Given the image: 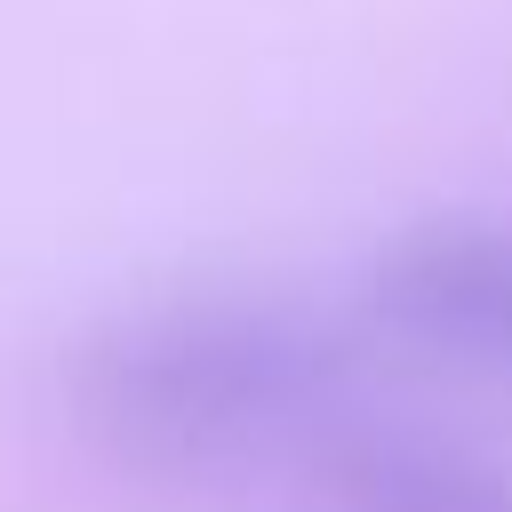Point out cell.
<instances>
[{"mask_svg":"<svg viewBox=\"0 0 512 512\" xmlns=\"http://www.w3.org/2000/svg\"><path fill=\"white\" fill-rule=\"evenodd\" d=\"M360 368V320L272 288H200L96 320L64 360V408L128 472L216 480L320 456L360 416Z\"/></svg>","mask_w":512,"mask_h":512,"instance_id":"1","label":"cell"},{"mask_svg":"<svg viewBox=\"0 0 512 512\" xmlns=\"http://www.w3.org/2000/svg\"><path fill=\"white\" fill-rule=\"evenodd\" d=\"M360 336L512 392V216L440 208L384 232L360 264Z\"/></svg>","mask_w":512,"mask_h":512,"instance_id":"2","label":"cell"},{"mask_svg":"<svg viewBox=\"0 0 512 512\" xmlns=\"http://www.w3.org/2000/svg\"><path fill=\"white\" fill-rule=\"evenodd\" d=\"M328 512H512V464L400 416H352L320 456Z\"/></svg>","mask_w":512,"mask_h":512,"instance_id":"3","label":"cell"}]
</instances>
